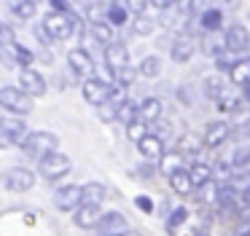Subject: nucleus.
I'll return each mask as SVG.
<instances>
[{
    "mask_svg": "<svg viewBox=\"0 0 250 236\" xmlns=\"http://www.w3.org/2000/svg\"><path fill=\"white\" fill-rule=\"evenodd\" d=\"M33 3H38V0H33Z\"/></svg>",
    "mask_w": 250,
    "mask_h": 236,
    "instance_id": "57",
    "label": "nucleus"
},
{
    "mask_svg": "<svg viewBox=\"0 0 250 236\" xmlns=\"http://www.w3.org/2000/svg\"><path fill=\"white\" fill-rule=\"evenodd\" d=\"M221 24H223V11H221V8H207V11H202L199 27L207 32V35L218 32V30H221Z\"/></svg>",
    "mask_w": 250,
    "mask_h": 236,
    "instance_id": "22",
    "label": "nucleus"
},
{
    "mask_svg": "<svg viewBox=\"0 0 250 236\" xmlns=\"http://www.w3.org/2000/svg\"><path fill=\"white\" fill-rule=\"evenodd\" d=\"M194 236H210V234H207V228H196Z\"/></svg>",
    "mask_w": 250,
    "mask_h": 236,
    "instance_id": "53",
    "label": "nucleus"
},
{
    "mask_svg": "<svg viewBox=\"0 0 250 236\" xmlns=\"http://www.w3.org/2000/svg\"><path fill=\"white\" fill-rule=\"evenodd\" d=\"M105 198H108V188L103 182H86L83 185V204H89V207H103Z\"/></svg>",
    "mask_w": 250,
    "mask_h": 236,
    "instance_id": "20",
    "label": "nucleus"
},
{
    "mask_svg": "<svg viewBox=\"0 0 250 236\" xmlns=\"http://www.w3.org/2000/svg\"><path fill=\"white\" fill-rule=\"evenodd\" d=\"M159 118H162V99H156V97H146V99L140 102V121L143 123H156Z\"/></svg>",
    "mask_w": 250,
    "mask_h": 236,
    "instance_id": "19",
    "label": "nucleus"
},
{
    "mask_svg": "<svg viewBox=\"0 0 250 236\" xmlns=\"http://www.w3.org/2000/svg\"><path fill=\"white\" fill-rule=\"evenodd\" d=\"M151 5L156 11H167V8H172V5H178V0H151Z\"/></svg>",
    "mask_w": 250,
    "mask_h": 236,
    "instance_id": "49",
    "label": "nucleus"
},
{
    "mask_svg": "<svg viewBox=\"0 0 250 236\" xmlns=\"http://www.w3.org/2000/svg\"><path fill=\"white\" fill-rule=\"evenodd\" d=\"M97 118H100V121H105V123L119 121V105H113V102H105V105H100V107H97Z\"/></svg>",
    "mask_w": 250,
    "mask_h": 236,
    "instance_id": "39",
    "label": "nucleus"
},
{
    "mask_svg": "<svg viewBox=\"0 0 250 236\" xmlns=\"http://www.w3.org/2000/svg\"><path fill=\"white\" fill-rule=\"evenodd\" d=\"M191 180H194L196 188H205L212 182V166L205 164V161H196V164H191Z\"/></svg>",
    "mask_w": 250,
    "mask_h": 236,
    "instance_id": "25",
    "label": "nucleus"
},
{
    "mask_svg": "<svg viewBox=\"0 0 250 236\" xmlns=\"http://www.w3.org/2000/svg\"><path fill=\"white\" fill-rule=\"evenodd\" d=\"M231 166H237V169H248V166H250V148H245V145L234 148V153H231Z\"/></svg>",
    "mask_w": 250,
    "mask_h": 236,
    "instance_id": "38",
    "label": "nucleus"
},
{
    "mask_svg": "<svg viewBox=\"0 0 250 236\" xmlns=\"http://www.w3.org/2000/svg\"><path fill=\"white\" fill-rule=\"evenodd\" d=\"M229 75H231V80L239 86V89H242V86L250 80V59H239V62H237V67H234Z\"/></svg>",
    "mask_w": 250,
    "mask_h": 236,
    "instance_id": "32",
    "label": "nucleus"
},
{
    "mask_svg": "<svg viewBox=\"0 0 250 236\" xmlns=\"http://www.w3.org/2000/svg\"><path fill=\"white\" fill-rule=\"evenodd\" d=\"M100 217H103V212H100V207H89V204H81V207L73 212V223L78 225V228H97Z\"/></svg>",
    "mask_w": 250,
    "mask_h": 236,
    "instance_id": "16",
    "label": "nucleus"
},
{
    "mask_svg": "<svg viewBox=\"0 0 250 236\" xmlns=\"http://www.w3.org/2000/svg\"><path fill=\"white\" fill-rule=\"evenodd\" d=\"M113 78H116V86H124V89H126V86H129L132 80L137 78V73H135L132 67H124V70H119V73H116Z\"/></svg>",
    "mask_w": 250,
    "mask_h": 236,
    "instance_id": "43",
    "label": "nucleus"
},
{
    "mask_svg": "<svg viewBox=\"0 0 250 236\" xmlns=\"http://www.w3.org/2000/svg\"><path fill=\"white\" fill-rule=\"evenodd\" d=\"M132 30H135V35H151V32L156 30V21L148 14H140V16L132 19Z\"/></svg>",
    "mask_w": 250,
    "mask_h": 236,
    "instance_id": "33",
    "label": "nucleus"
},
{
    "mask_svg": "<svg viewBox=\"0 0 250 236\" xmlns=\"http://www.w3.org/2000/svg\"><path fill=\"white\" fill-rule=\"evenodd\" d=\"M92 38H94V43H100V46L108 48L110 43H113V27H110L108 21H103V24H92Z\"/></svg>",
    "mask_w": 250,
    "mask_h": 236,
    "instance_id": "29",
    "label": "nucleus"
},
{
    "mask_svg": "<svg viewBox=\"0 0 250 236\" xmlns=\"http://www.w3.org/2000/svg\"><path fill=\"white\" fill-rule=\"evenodd\" d=\"M76 27H78L76 14H60V11H49V14L43 16V24L38 27V35L43 38L46 43H51V40H67V38H73Z\"/></svg>",
    "mask_w": 250,
    "mask_h": 236,
    "instance_id": "1",
    "label": "nucleus"
},
{
    "mask_svg": "<svg viewBox=\"0 0 250 236\" xmlns=\"http://www.w3.org/2000/svg\"><path fill=\"white\" fill-rule=\"evenodd\" d=\"M186 220H188V209H183V207H175L172 212L167 215V223H164V225H167V231H169V234H175V231H178L180 225L186 223Z\"/></svg>",
    "mask_w": 250,
    "mask_h": 236,
    "instance_id": "34",
    "label": "nucleus"
},
{
    "mask_svg": "<svg viewBox=\"0 0 250 236\" xmlns=\"http://www.w3.org/2000/svg\"><path fill=\"white\" fill-rule=\"evenodd\" d=\"M81 91H83V99H86L89 105L100 107V105H105V102H110V97H113V83H108V80L94 75V78L83 80Z\"/></svg>",
    "mask_w": 250,
    "mask_h": 236,
    "instance_id": "5",
    "label": "nucleus"
},
{
    "mask_svg": "<svg viewBox=\"0 0 250 236\" xmlns=\"http://www.w3.org/2000/svg\"><path fill=\"white\" fill-rule=\"evenodd\" d=\"M205 148V139L202 137H194V134H183L178 142V153L186 156V158H191V164H196L199 161V150Z\"/></svg>",
    "mask_w": 250,
    "mask_h": 236,
    "instance_id": "17",
    "label": "nucleus"
},
{
    "mask_svg": "<svg viewBox=\"0 0 250 236\" xmlns=\"http://www.w3.org/2000/svg\"><path fill=\"white\" fill-rule=\"evenodd\" d=\"M86 19H89V24H103V21H108V8L100 3H92L86 8Z\"/></svg>",
    "mask_w": 250,
    "mask_h": 236,
    "instance_id": "36",
    "label": "nucleus"
},
{
    "mask_svg": "<svg viewBox=\"0 0 250 236\" xmlns=\"http://www.w3.org/2000/svg\"><path fill=\"white\" fill-rule=\"evenodd\" d=\"M121 236H126V234H121Z\"/></svg>",
    "mask_w": 250,
    "mask_h": 236,
    "instance_id": "58",
    "label": "nucleus"
},
{
    "mask_svg": "<svg viewBox=\"0 0 250 236\" xmlns=\"http://www.w3.org/2000/svg\"><path fill=\"white\" fill-rule=\"evenodd\" d=\"M148 134H153V137H159L164 142V139L172 134V123H169L167 118H159L156 123H151V126H148Z\"/></svg>",
    "mask_w": 250,
    "mask_h": 236,
    "instance_id": "35",
    "label": "nucleus"
},
{
    "mask_svg": "<svg viewBox=\"0 0 250 236\" xmlns=\"http://www.w3.org/2000/svg\"><path fill=\"white\" fill-rule=\"evenodd\" d=\"M3 185L14 193H24L35 185V172L27 166H11V169L3 172Z\"/></svg>",
    "mask_w": 250,
    "mask_h": 236,
    "instance_id": "6",
    "label": "nucleus"
},
{
    "mask_svg": "<svg viewBox=\"0 0 250 236\" xmlns=\"http://www.w3.org/2000/svg\"><path fill=\"white\" fill-rule=\"evenodd\" d=\"M169 185H172L175 193H180V196H191V191H194V180H191V172L188 169H178L172 177H169Z\"/></svg>",
    "mask_w": 250,
    "mask_h": 236,
    "instance_id": "21",
    "label": "nucleus"
},
{
    "mask_svg": "<svg viewBox=\"0 0 250 236\" xmlns=\"http://www.w3.org/2000/svg\"><path fill=\"white\" fill-rule=\"evenodd\" d=\"M70 169H73V161L67 158L65 153H60V150H54V153H49L46 158L38 161V175L43 177V180H49V182L62 180Z\"/></svg>",
    "mask_w": 250,
    "mask_h": 236,
    "instance_id": "3",
    "label": "nucleus"
},
{
    "mask_svg": "<svg viewBox=\"0 0 250 236\" xmlns=\"http://www.w3.org/2000/svg\"><path fill=\"white\" fill-rule=\"evenodd\" d=\"M137 150H140V156L148 164H156V166H159V161L164 158V153H167V150H164V142L159 137H153V134H146V137L137 142Z\"/></svg>",
    "mask_w": 250,
    "mask_h": 236,
    "instance_id": "13",
    "label": "nucleus"
},
{
    "mask_svg": "<svg viewBox=\"0 0 250 236\" xmlns=\"http://www.w3.org/2000/svg\"><path fill=\"white\" fill-rule=\"evenodd\" d=\"M135 204H137V207H140L146 215H153V201H151L148 196H137V198H135Z\"/></svg>",
    "mask_w": 250,
    "mask_h": 236,
    "instance_id": "47",
    "label": "nucleus"
},
{
    "mask_svg": "<svg viewBox=\"0 0 250 236\" xmlns=\"http://www.w3.org/2000/svg\"><path fill=\"white\" fill-rule=\"evenodd\" d=\"M14 54H17V62L24 64V67H30L33 64V51L30 48H24L22 43H14Z\"/></svg>",
    "mask_w": 250,
    "mask_h": 236,
    "instance_id": "41",
    "label": "nucleus"
},
{
    "mask_svg": "<svg viewBox=\"0 0 250 236\" xmlns=\"http://www.w3.org/2000/svg\"><path fill=\"white\" fill-rule=\"evenodd\" d=\"M8 8L19 19H33L35 11H38V3H33V0H8Z\"/></svg>",
    "mask_w": 250,
    "mask_h": 236,
    "instance_id": "27",
    "label": "nucleus"
},
{
    "mask_svg": "<svg viewBox=\"0 0 250 236\" xmlns=\"http://www.w3.org/2000/svg\"><path fill=\"white\" fill-rule=\"evenodd\" d=\"M226 5L229 8H237V0H226Z\"/></svg>",
    "mask_w": 250,
    "mask_h": 236,
    "instance_id": "54",
    "label": "nucleus"
},
{
    "mask_svg": "<svg viewBox=\"0 0 250 236\" xmlns=\"http://www.w3.org/2000/svg\"><path fill=\"white\" fill-rule=\"evenodd\" d=\"M126 236H140V234H135V231H126Z\"/></svg>",
    "mask_w": 250,
    "mask_h": 236,
    "instance_id": "56",
    "label": "nucleus"
},
{
    "mask_svg": "<svg viewBox=\"0 0 250 236\" xmlns=\"http://www.w3.org/2000/svg\"><path fill=\"white\" fill-rule=\"evenodd\" d=\"M239 91H242V97H245V99H250V80H248V83H245Z\"/></svg>",
    "mask_w": 250,
    "mask_h": 236,
    "instance_id": "51",
    "label": "nucleus"
},
{
    "mask_svg": "<svg viewBox=\"0 0 250 236\" xmlns=\"http://www.w3.org/2000/svg\"><path fill=\"white\" fill-rule=\"evenodd\" d=\"M126 14H129V11H126V5H121V3H116V5H110L108 8V24L110 27H121L126 21Z\"/></svg>",
    "mask_w": 250,
    "mask_h": 236,
    "instance_id": "37",
    "label": "nucleus"
},
{
    "mask_svg": "<svg viewBox=\"0 0 250 236\" xmlns=\"http://www.w3.org/2000/svg\"><path fill=\"white\" fill-rule=\"evenodd\" d=\"M70 5H81V8H89L92 5V0H67Z\"/></svg>",
    "mask_w": 250,
    "mask_h": 236,
    "instance_id": "50",
    "label": "nucleus"
},
{
    "mask_svg": "<svg viewBox=\"0 0 250 236\" xmlns=\"http://www.w3.org/2000/svg\"><path fill=\"white\" fill-rule=\"evenodd\" d=\"M105 64H108L110 73H119V70L129 67V51H126L124 43H110L108 48H105Z\"/></svg>",
    "mask_w": 250,
    "mask_h": 236,
    "instance_id": "14",
    "label": "nucleus"
},
{
    "mask_svg": "<svg viewBox=\"0 0 250 236\" xmlns=\"http://www.w3.org/2000/svg\"><path fill=\"white\" fill-rule=\"evenodd\" d=\"M30 134L27 123L22 118H3L0 121V145H22V139Z\"/></svg>",
    "mask_w": 250,
    "mask_h": 236,
    "instance_id": "8",
    "label": "nucleus"
},
{
    "mask_svg": "<svg viewBox=\"0 0 250 236\" xmlns=\"http://www.w3.org/2000/svg\"><path fill=\"white\" fill-rule=\"evenodd\" d=\"M126 129H129V137L135 139V142H140V139L148 134V123H143V121H135L132 126H126Z\"/></svg>",
    "mask_w": 250,
    "mask_h": 236,
    "instance_id": "44",
    "label": "nucleus"
},
{
    "mask_svg": "<svg viewBox=\"0 0 250 236\" xmlns=\"http://www.w3.org/2000/svg\"><path fill=\"white\" fill-rule=\"evenodd\" d=\"M137 73L146 75V78H159V75H162V59L159 57H146L140 62V67H137Z\"/></svg>",
    "mask_w": 250,
    "mask_h": 236,
    "instance_id": "30",
    "label": "nucleus"
},
{
    "mask_svg": "<svg viewBox=\"0 0 250 236\" xmlns=\"http://www.w3.org/2000/svg\"><path fill=\"white\" fill-rule=\"evenodd\" d=\"M126 228H129V225H126V217L121 212H105L103 217H100V223H97V234L100 236H121V234H126Z\"/></svg>",
    "mask_w": 250,
    "mask_h": 236,
    "instance_id": "10",
    "label": "nucleus"
},
{
    "mask_svg": "<svg viewBox=\"0 0 250 236\" xmlns=\"http://www.w3.org/2000/svg\"><path fill=\"white\" fill-rule=\"evenodd\" d=\"M14 30L8 24H3V21H0V46H14Z\"/></svg>",
    "mask_w": 250,
    "mask_h": 236,
    "instance_id": "46",
    "label": "nucleus"
},
{
    "mask_svg": "<svg viewBox=\"0 0 250 236\" xmlns=\"http://www.w3.org/2000/svg\"><path fill=\"white\" fill-rule=\"evenodd\" d=\"M202 86H205V94L210 97V99H215V102H218V97H221L223 91L229 89V86L223 83V78H218V75H210V78H205V83H202Z\"/></svg>",
    "mask_w": 250,
    "mask_h": 236,
    "instance_id": "31",
    "label": "nucleus"
},
{
    "mask_svg": "<svg viewBox=\"0 0 250 236\" xmlns=\"http://www.w3.org/2000/svg\"><path fill=\"white\" fill-rule=\"evenodd\" d=\"M126 11H132L135 16H140V14H146V5H151V0H126Z\"/></svg>",
    "mask_w": 250,
    "mask_h": 236,
    "instance_id": "45",
    "label": "nucleus"
},
{
    "mask_svg": "<svg viewBox=\"0 0 250 236\" xmlns=\"http://www.w3.org/2000/svg\"><path fill=\"white\" fill-rule=\"evenodd\" d=\"M202 3H205V5H212V3H215V0H202Z\"/></svg>",
    "mask_w": 250,
    "mask_h": 236,
    "instance_id": "55",
    "label": "nucleus"
},
{
    "mask_svg": "<svg viewBox=\"0 0 250 236\" xmlns=\"http://www.w3.org/2000/svg\"><path fill=\"white\" fill-rule=\"evenodd\" d=\"M202 8V0H178V11L183 16H194Z\"/></svg>",
    "mask_w": 250,
    "mask_h": 236,
    "instance_id": "42",
    "label": "nucleus"
},
{
    "mask_svg": "<svg viewBox=\"0 0 250 236\" xmlns=\"http://www.w3.org/2000/svg\"><path fill=\"white\" fill-rule=\"evenodd\" d=\"M0 107H6L8 113H17V116H27L33 110V97L17 86H3L0 89Z\"/></svg>",
    "mask_w": 250,
    "mask_h": 236,
    "instance_id": "4",
    "label": "nucleus"
},
{
    "mask_svg": "<svg viewBox=\"0 0 250 236\" xmlns=\"http://www.w3.org/2000/svg\"><path fill=\"white\" fill-rule=\"evenodd\" d=\"M119 121L124 123V126H132L135 121H140V102L126 99L124 105L119 107Z\"/></svg>",
    "mask_w": 250,
    "mask_h": 236,
    "instance_id": "26",
    "label": "nucleus"
},
{
    "mask_svg": "<svg viewBox=\"0 0 250 236\" xmlns=\"http://www.w3.org/2000/svg\"><path fill=\"white\" fill-rule=\"evenodd\" d=\"M57 145H60V139H57V134H51V132H30L27 137L22 139V153L24 156H30V158H46L49 153H54L57 150Z\"/></svg>",
    "mask_w": 250,
    "mask_h": 236,
    "instance_id": "2",
    "label": "nucleus"
},
{
    "mask_svg": "<svg viewBox=\"0 0 250 236\" xmlns=\"http://www.w3.org/2000/svg\"><path fill=\"white\" fill-rule=\"evenodd\" d=\"M94 3H100V5H105V8H110V5H116V0H94Z\"/></svg>",
    "mask_w": 250,
    "mask_h": 236,
    "instance_id": "52",
    "label": "nucleus"
},
{
    "mask_svg": "<svg viewBox=\"0 0 250 236\" xmlns=\"http://www.w3.org/2000/svg\"><path fill=\"white\" fill-rule=\"evenodd\" d=\"M239 105H242V91H237V89H226L218 97V110L221 113H237Z\"/></svg>",
    "mask_w": 250,
    "mask_h": 236,
    "instance_id": "24",
    "label": "nucleus"
},
{
    "mask_svg": "<svg viewBox=\"0 0 250 236\" xmlns=\"http://www.w3.org/2000/svg\"><path fill=\"white\" fill-rule=\"evenodd\" d=\"M212 177H218L221 180V185L223 182H231V161H218L215 166H212Z\"/></svg>",
    "mask_w": 250,
    "mask_h": 236,
    "instance_id": "40",
    "label": "nucleus"
},
{
    "mask_svg": "<svg viewBox=\"0 0 250 236\" xmlns=\"http://www.w3.org/2000/svg\"><path fill=\"white\" fill-rule=\"evenodd\" d=\"M67 64H70L73 75H81L83 80L94 78V59L89 57L86 48H73V51L67 54Z\"/></svg>",
    "mask_w": 250,
    "mask_h": 236,
    "instance_id": "9",
    "label": "nucleus"
},
{
    "mask_svg": "<svg viewBox=\"0 0 250 236\" xmlns=\"http://www.w3.org/2000/svg\"><path fill=\"white\" fill-rule=\"evenodd\" d=\"M159 169H162L167 177H172L178 169H183V156H180L178 150H172V153H164V158L159 161Z\"/></svg>",
    "mask_w": 250,
    "mask_h": 236,
    "instance_id": "28",
    "label": "nucleus"
},
{
    "mask_svg": "<svg viewBox=\"0 0 250 236\" xmlns=\"http://www.w3.org/2000/svg\"><path fill=\"white\" fill-rule=\"evenodd\" d=\"M229 134H231V126H229L226 121H212V123H207V129H205V148H221L223 142L229 139Z\"/></svg>",
    "mask_w": 250,
    "mask_h": 236,
    "instance_id": "15",
    "label": "nucleus"
},
{
    "mask_svg": "<svg viewBox=\"0 0 250 236\" xmlns=\"http://www.w3.org/2000/svg\"><path fill=\"white\" fill-rule=\"evenodd\" d=\"M223 51H226V35H218V32H212V35H207L205 40H202V54H207V57L218 59Z\"/></svg>",
    "mask_w": 250,
    "mask_h": 236,
    "instance_id": "23",
    "label": "nucleus"
},
{
    "mask_svg": "<svg viewBox=\"0 0 250 236\" xmlns=\"http://www.w3.org/2000/svg\"><path fill=\"white\" fill-rule=\"evenodd\" d=\"M194 51H196L194 40H191L188 35H180L178 40L172 43V48H169V57H172V62L183 64V62H188V59L194 57Z\"/></svg>",
    "mask_w": 250,
    "mask_h": 236,
    "instance_id": "18",
    "label": "nucleus"
},
{
    "mask_svg": "<svg viewBox=\"0 0 250 236\" xmlns=\"http://www.w3.org/2000/svg\"><path fill=\"white\" fill-rule=\"evenodd\" d=\"M250 48V32H248V27L245 24H229V30H226V51H231V54H242V51H248Z\"/></svg>",
    "mask_w": 250,
    "mask_h": 236,
    "instance_id": "11",
    "label": "nucleus"
},
{
    "mask_svg": "<svg viewBox=\"0 0 250 236\" xmlns=\"http://www.w3.org/2000/svg\"><path fill=\"white\" fill-rule=\"evenodd\" d=\"M54 204L62 212H76L83 204V185H60L54 191Z\"/></svg>",
    "mask_w": 250,
    "mask_h": 236,
    "instance_id": "7",
    "label": "nucleus"
},
{
    "mask_svg": "<svg viewBox=\"0 0 250 236\" xmlns=\"http://www.w3.org/2000/svg\"><path fill=\"white\" fill-rule=\"evenodd\" d=\"M19 86H22V91H27L30 97H43L46 94V78L33 67H24L22 73H19Z\"/></svg>",
    "mask_w": 250,
    "mask_h": 236,
    "instance_id": "12",
    "label": "nucleus"
},
{
    "mask_svg": "<svg viewBox=\"0 0 250 236\" xmlns=\"http://www.w3.org/2000/svg\"><path fill=\"white\" fill-rule=\"evenodd\" d=\"M49 5L54 11H60V14H70V3L67 0H49Z\"/></svg>",
    "mask_w": 250,
    "mask_h": 236,
    "instance_id": "48",
    "label": "nucleus"
}]
</instances>
